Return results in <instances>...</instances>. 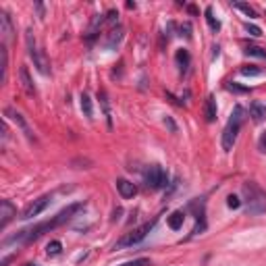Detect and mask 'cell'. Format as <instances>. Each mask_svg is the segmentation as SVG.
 Masks as SVG:
<instances>
[{"mask_svg": "<svg viewBox=\"0 0 266 266\" xmlns=\"http://www.w3.org/2000/svg\"><path fill=\"white\" fill-rule=\"evenodd\" d=\"M245 32H248L250 36H256V38L262 36V29L258 25H252V23H245Z\"/></svg>", "mask_w": 266, "mask_h": 266, "instance_id": "obj_26", "label": "cell"}, {"mask_svg": "<svg viewBox=\"0 0 266 266\" xmlns=\"http://www.w3.org/2000/svg\"><path fill=\"white\" fill-rule=\"evenodd\" d=\"M183 223H185V214H183V210H175L171 216H169V227L173 231H179L181 227H183Z\"/></svg>", "mask_w": 266, "mask_h": 266, "instance_id": "obj_14", "label": "cell"}, {"mask_svg": "<svg viewBox=\"0 0 266 266\" xmlns=\"http://www.w3.org/2000/svg\"><path fill=\"white\" fill-rule=\"evenodd\" d=\"M241 75H245V77L262 75V69H260V67H256V65H245V67H241Z\"/></svg>", "mask_w": 266, "mask_h": 266, "instance_id": "obj_19", "label": "cell"}, {"mask_svg": "<svg viewBox=\"0 0 266 266\" xmlns=\"http://www.w3.org/2000/svg\"><path fill=\"white\" fill-rule=\"evenodd\" d=\"M227 206H229V208H233V210H237L239 206H241V200L237 198V195H229V198H227Z\"/></svg>", "mask_w": 266, "mask_h": 266, "instance_id": "obj_25", "label": "cell"}, {"mask_svg": "<svg viewBox=\"0 0 266 266\" xmlns=\"http://www.w3.org/2000/svg\"><path fill=\"white\" fill-rule=\"evenodd\" d=\"M0 216H2V219H0V229H6V225L17 216L15 206L8 202V200H2V202H0Z\"/></svg>", "mask_w": 266, "mask_h": 266, "instance_id": "obj_8", "label": "cell"}, {"mask_svg": "<svg viewBox=\"0 0 266 266\" xmlns=\"http://www.w3.org/2000/svg\"><path fill=\"white\" fill-rule=\"evenodd\" d=\"M235 4V8H239V11H243L245 15H248L250 19H256V17H258V15H256V11H254V8L250 6V4H245V2H239V0H237V2H233Z\"/></svg>", "mask_w": 266, "mask_h": 266, "instance_id": "obj_21", "label": "cell"}, {"mask_svg": "<svg viewBox=\"0 0 266 266\" xmlns=\"http://www.w3.org/2000/svg\"><path fill=\"white\" fill-rule=\"evenodd\" d=\"M144 179H146V185L150 187V190H162V187L166 185V181H169V175H166V171L162 169V166L152 164V166H148Z\"/></svg>", "mask_w": 266, "mask_h": 266, "instance_id": "obj_6", "label": "cell"}, {"mask_svg": "<svg viewBox=\"0 0 266 266\" xmlns=\"http://www.w3.org/2000/svg\"><path fill=\"white\" fill-rule=\"evenodd\" d=\"M81 208H83V202H77V204L67 206V208L58 212L54 219L46 221V223H42V225H36V227H32V229H27V231H21L17 239H19V241H34V239H38V237H42L44 233H50L52 229H56V227H61V225H65L67 221H71L73 214H77Z\"/></svg>", "mask_w": 266, "mask_h": 266, "instance_id": "obj_1", "label": "cell"}, {"mask_svg": "<svg viewBox=\"0 0 266 266\" xmlns=\"http://www.w3.org/2000/svg\"><path fill=\"white\" fill-rule=\"evenodd\" d=\"M258 148L262 152H266V133H262V137H260V142H258Z\"/></svg>", "mask_w": 266, "mask_h": 266, "instance_id": "obj_29", "label": "cell"}, {"mask_svg": "<svg viewBox=\"0 0 266 266\" xmlns=\"http://www.w3.org/2000/svg\"><path fill=\"white\" fill-rule=\"evenodd\" d=\"M121 40H123V29H121V27H119V29H113L111 36H108L106 46H108V48H114V44H119Z\"/></svg>", "mask_w": 266, "mask_h": 266, "instance_id": "obj_18", "label": "cell"}, {"mask_svg": "<svg viewBox=\"0 0 266 266\" xmlns=\"http://www.w3.org/2000/svg\"><path fill=\"white\" fill-rule=\"evenodd\" d=\"M250 116L254 123H264L266 121V106L262 102H252L250 104Z\"/></svg>", "mask_w": 266, "mask_h": 266, "instance_id": "obj_11", "label": "cell"}, {"mask_svg": "<svg viewBox=\"0 0 266 266\" xmlns=\"http://www.w3.org/2000/svg\"><path fill=\"white\" fill-rule=\"evenodd\" d=\"M204 15H206V21H208V25H210L212 32H219V29H221V21L214 17V13H212V6H206Z\"/></svg>", "mask_w": 266, "mask_h": 266, "instance_id": "obj_16", "label": "cell"}, {"mask_svg": "<svg viewBox=\"0 0 266 266\" xmlns=\"http://www.w3.org/2000/svg\"><path fill=\"white\" fill-rule=\"evenodd\" d=\"M245 54H248V56L266 58V50H262V48H258V46H248V48H245Z\"/></svg>", "mask_w": 266, "mask_h": 266, "instance_id": "obj_24", "label": "cell"}, {"mask_svg": "<svg viewBox=\"0 0 266 266\" xmlns=\"http://www.w3.org/2000/svg\"><path fill=\"white\" fill-rule=\"evenodd\" d=\"M243 193H245V204H248L250 214H262L266 210V193L254 181L243 183Z\"/></svg>", "mask_w": 266, "mask_h": 266, "instance_id": "obj_3", "label": "cell"}, {"mask_svg": "<svg viewBox=\"0 0 266 266\" xmlns=\"http://www.w3.org/2000/svg\"><path fill=\"white\" fill-rule=\"evenodd\" d=\"M25 266H38V264H25Z\"/></svg>", "mask_w": 266, "mask_h": 266, "instance_id": "obj_30", "label": "cell"}, {"mask_svg": "<svg viewBox=\"0 0 266 266\" xmlns=\"http://www.w3.org/2000/svg\"><path fill=\"white\" fill-rule=\"evenodd\" d=\"M98 98H100V104H102V108H104V116H106V123H108V127H111V125H113V121H111V108H108L106 94H104V92H100V94H98Z\"/></svg>", "mask_w": 266, "mask_h": 266, "instance_id": "obj_20", "label": "cell"}, {"mask_svg": "<svg viewBox=\"0 0 266 266\" xmlns=\"http://www.w3.org/2000/svg\"><path fill=\"white\" fill-rule=\"evenodd\" d=\"M19 75H21V85H23V90H25L29 96H34V94H36V87H34L32 77H29L27 67H21V71H19Z\"/></svg>", "mask_w": 266, "mask_h": 266, "instance_id": "obj_13", "label": "cell"}, {"mask_svg": "<svg viewBox=\"0 0 266 266\" xmlns=\"http://www.w3.org/2000/svg\"><path fill=\"white\" fill-rule=\"evenodd\" d=\"M227 90H229V92H235V94H248V92H250V87L239 85V83H235V81H229V83H227Z\"/></svg>", "mask_w": 266, "mask_h": 266, "instance_id": "obj_22", "label": "cell"}, {"mask_svg": "<svg viewBox=\"0 0 266 266\" xmlns=\"http://www.w3.org/2000/svg\"><path fill=\"white\" fill-rule=\"evenodd\" d=\"M243 119H245V111H243V106L237 104V106L233 108L229 121H227L225 129H223V150L225 152H231L233 150L235 142H237L239 129H241V125H243Z\"/></svg>", "mask_w": 266, "mask_h": 266, "instance_id": "obj_2", "label": "cell"}, {"mask_svg": "<svg viewBox=\"0 0 266 266\" xmlns=\"http://www.w3.org/2000/svg\"><path fill=\"white\" fill-rule=\"evenodd\" d=\"M61 250H63L61 241H50V243L46 245V254H48V256H56V254H61Z\"/></svg>", "mask_w": 266, "mask_h": 266, "instance_id": "obj_23", "label": "cell"}, {"mask_svg": "<svg viewBox=\"0 0 266 266\" xmlns=\"http://www.w3.org/2000/svg\"><path fill=\"white\" fill-rule=\"evenodd\" d=\"M4 114L8 116V119H11V121H15L19 127H21V131L29 137V140H34V133H32V129H29V125L25 123V119H23V114H19L17 111H13V108H6V111H4Z\"/></svg>", "mask_w": 266, "mask_h": 266, "instance_id": "obj_9", "label": "cell"}, {"mask_svg": "<svg viewBox=\"0 0 266 266\" xmlns=\"http://www.w3.org/2000/svg\"><path fill=\"white\" fill-rule=\"evenodd\" d=\"M116 190H119V193L123 195L125 200H131L133 195L137 193V187H135V183L127 181V179H116Z\"/></svg>", "mask_w": 266, "mask_h": 266, "instance_id": "obj_10", "label": "cell"}, {"mask_svg": "<svg viewBox=\"0 0 266 266\" xmlns=\"http://www.w3.org/2000/svg\"><path fill=\"white\" fill-rule=\"evenodd\" d=\"M48 204H50V195H42V198L34 200V202L23 210V216H21V219L29 221V219H34V216H40V214L48 208Z\"/></svg>", "mask_w": 266, "mask_h": 266, "instance_id": "obj_7", "label": "cell"}, {"mask_svg": "<svg viewBox=\"0 0 266 266\" xmlns=\"http://www.w3.org/2000/svg\"><path fill=\"white\" fill-rule=\"evenodd\" d=\"M152 227H154V223H146V225H142V227H135L133 231L125 233L123 237L114 243L113 250H125V248H131V245H137L142 239H146V235L152 231Z\"/></svg>", "mask_w": 266, "mask_h": 266, "instance_id": "obj_4", "label": "cell"}, {"mask_svg": "<svg viewBox=\"0 0 266 266\" xmlns=\"http://www.w3.org/2000/svg\"><path fill=\"white\" fill-rule=\"evenodd\" d=\"M216 113H219V108H216L214 96H208V98H206V104H204V116H206V121L214 123L216 121Z\"/></svg>", "mask_w": 266, "mask_h": 266, "instance_id": "obj_12", "label": "cell"}, {"mask_svg": "<svg viewBox=\"0 0 266 266\" xmlns=\"http://www.w3.org/2000/svg\"><path fill=\"white\" fill-rule=\"evenodd\" d=\"M27 52H29V56H32V61H34V67L40 71L42 75H48L50 73V63H48V58L40 52V48H38V44H36V40H34V36H32V32H27Z\"/></svg>", "mask_w": 266, "mask_h": 266, "instance_id": "obj_5", "label": "cell"}, {"mask_svg": "<svg viewBox=\"0 0 266 266\" xmlns=\"http://www.w3.org/2000/svg\"><path fill=\"white\" fill-rule=\"evenodd\" d=\"M121 266H150V260H148V258H140V260L127 262V264H121Z\"/></svg>", "mask_w": 266, "mask_h": 266, "instance_id": "obj_27", "label": "cell"}, {"mask_svg": "<svg viewBox=\"0 0 266 266\" xmlns=\"http://www.w3.org/2000/svg\"><path fill=\"white\" fill-rule=\"evenodd\" d=\"M164 125L169 127V129H171L173 133H177V125H175V121L171 119V116H164Z\"/></svg>", "mask_w": 266, "mask_h": 266, "instance_id": "obj_28", "label": "cell"}, {"mask_svg": "<svg viewBox=\"0 0 266 266\" xmlns=\"http://www.w3.org/2000/svg\"><path fill=\"white\" fill-rule=\"evenodd\" d=\"M81 111H83V114L87 116V119H92L94 108H92V98L87 94H81Z\"/></svg>", "mask_w": 266, "mask_h": 266, "instance_id": "obj_17", "label": "cell"}, {"mask_svg": "<svg viewBox=\"0 0 266 266\" xmlns=\"http://www.w3.org/2000/svg\"><path fill=\"white\" fill-rule=\"evenodd\" d=\"M175 61H177V65H179L181 73H187V67H190V54H187V50H177Z\"/></svg>", "mask_w": 266, "mask_h": 266, "instance_id": "obj_15", "label": "cell"}]
</instances>
